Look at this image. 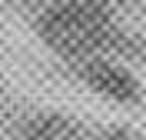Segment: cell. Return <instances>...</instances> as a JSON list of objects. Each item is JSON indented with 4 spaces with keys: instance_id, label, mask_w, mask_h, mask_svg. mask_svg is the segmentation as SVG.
I'll return each instance as SVG.
<instances>
[{
    "instance_id": "obj_1",
    "label": "cell",
    "mask_w": 146,
    "mask_h": 140,
    "mask_svg": "<svg viewBox=\"0 0 146 140\" xmlns=\"http://www.w3.org/2000/svg\"><path fill=\"white\" fill-rule=\"evenodd\" d=\"M110 37H113L110 13L96 3H83V0L56 3L40 20V40L56 57L80 60V64L96 57L110 44Z\"/></svg>"
},
{
    "instance_id": "obj_2",
    "label": "cell",
    "mask_w": 146,
    "mask_h": 140,
    "mask_svg": "<svg viewBox=\"0 0 146 140\" xmlns=\"http://www.w3.org/2000/svg\"><path fill=\"white\" fill-rule=\"evenodd\" d=\"M80 80L90 87L96 97L113 103H123V107H133V103H143V84L139 77L129 70V67L116 64V60H106V57H90L83 60L80 67Z\"/></svg>"
},
{
    "instance_id": "obj_3",
    "label": "cell",
    "mask_w": 146,
    "mask_h": 140,
    "mask_svg": "<svg viewBox=\"0 0 146 140\" xmlns=\"http://www.w3.org/2000/svg\"><path fill=\"white\" fill-rule=\"evenodd\" d=\"M27 140H80V133H76L73 120L63 113H40L30 123Z\"/></svg>"
},
{
    "instance_id": "obj_4",
    "label": "cell",
    "mask_w": 146,
    "mask_h": 140,
    "mask_svg": "<svg viewBox=\"0 0 146 140\" xmlns=\"http://www.w3.org/2000/svg\"><path fill=\"white\" fill-rule=\"evenodd\" d=\"M100 140H146V133L136 127H110L100 133Z\"/></svg>"
}]
</instances>
